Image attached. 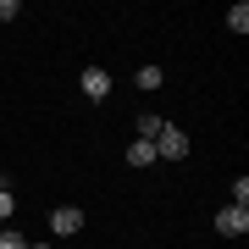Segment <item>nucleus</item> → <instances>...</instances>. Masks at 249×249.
<instances>
[{
  "label": "nucleus",
  "mask_w": 249,
  "mask_h": 249,
  "mask_svg": "<svg viewBox=\"0 0 249 249\" xmlns=\"http://www.w3.org/2000/svg\"><path fill=\"white\" fill-rule=\"evenodd\" d=\"M127 166H155V144L133 139V144H127Z\"/></svg>",
  "instance_id": "5"
},
{
  "label": "nucleus",
  "mask_w": 249,
  "mask_h": 249,
  "mask_svg": "<svg viewBox=\"0 0 249 249\" xmlns=\"http://www.w3.org/2000/svg\"><path fill=\"white\" fill-rule=\"evenodd\" d=\"M227 28H232V34H249V6H244V0L227 11Z\"/></svg>",
  "instance_id": "8"
},
{
  "label": "nucleus",
  "mask_w": 249,
  "mask_h": 249,
  "mask_svg": "<svg viewBox=\"0 0 249 249\" xmlns=\"http://www.w3.org/2000/svg\"><path fill=\"white\" fill-rule=\"evenodd\" d=\"M22 244H28V238H22L17 227H0V249H22Z\"/></svg>",
  "instance_id": "9"
},
{
  "label": "nucleus",
  "mask_w": 249,
  "mask_h": 249,
  "mask_svg": "<svg viewBox=\"0 0 249 249\" xmlns=\"http://www.w3.org/2000/svg\"><path fill=\"white\" fill-rule=\"evenodd\" d=\"M133 83H139L144 94H155L160 83H166V72H160V67H139V78H133Z\"/></svg>",
  "instance_id": "6"
},
{
  "label": "nucleus",
  "mask_w": 249,
  "mask_h": 249,
  "mask_svg": "<svg viewBox=\"0 0 249 249\" xmlns=\"http://www.w3.org/2000/svg\"><path fill=\"white\" fill-rule=\"evenodd\" d=\"M22 17V6H17V0H0V22H17Z\"/></svg>",
  "instance_id": "11"
},
{
  "label": "nucleus",
  "mask_w": 249,
  "mask_h": 249,
  "mask_svg": "<svg viewBox=\"0 0 249 249\" xmlns=\"http://www.w3.org/2000/svg\"><path fill=\"white\" fill-rule=\"evenodd\" d=\"M232 205H238V211H249V178L232 183Z\"/></svg>",
  "instance_id": "10"
},
{
  "label": "nucleus",
  "mask_w": 249,
  "mask_h": 249,
  "mask_svg": "<svg viewBox=\"0 0 249 249\" xmlns=\"http://www.w3.org/2000/svg\"><path fill=\"white\" fill-rule=\"evenodd\" d=\"M11 211H17V194H11V188H0V222H6Z\"/></svg>",
  "instance_id": "12"
},
{
  "label": "nucleus",
  "mask_w": 249,
  "mask_h": 249,
  "mask_svg": "<svg viewBox=\"0 0 249 249\" xmlns=\"http://www.w3.org/2000/svg\"><path fill=\"white\" fill-rule=\"evenodd\" d=\"M83 94H89V100H106L111 94V72L106 67H83Z\"/></svg>",
  "instance_id": "4"
},
{
  "label": "nucleus",
  "mask_w": 249,
  "mask_h": 249,
  "mask_svg": "<svg viewBox=\"0 0 249 249\" xmlns=\"http://www.w3.org/2000/svg\"><path fill=\"white\" fill-rule=\"evenodd\" d=\"M160 127H166V122H160L155 111H144V116H139V139H144V144H155V139H160Z\"/></svg>",
  "instance_id": "7"
},
{
  "label": "nucleus",
  "mask_w": 249,
  "mask_h": 249,
  "mask_svg": "<svg viewBox=\"0 0 249 249\" xmlns=\"http://www.w3.org/2000/svg\"><path fill=\"white\" fill-rule=\"evenodd\" d=\"M188 155V133H183V127H160V139H155V160H183Z\"/></svg>",
  "instance_id": "1"
},
{
  "label": "nucleus",
  "mask_w": 249,
  "mask_h": 249,
  "mask_svg": "<svg viewBox=\"0 0 249 249\" xmlns=\"http://www.w3.org/2000/svg\"><path fill=\"white\" fill-rule=\"evenodd\" d=\"M0 188H6V178H0Z\"/></svg>",
  "instance_id": "14"
},
{
  "label": "nucleus",
  "mask_w": 249,
  "mask_h": 249,
  "mask_svg": "<svg viewBox=\"0 0 249 249\" xmlns=\"http://www.w3.org/2000/svg\"><path fill=\"white\" fill-rule=\"evenodd\" d=\"M50 232H55V238L83 232V211H78V205H55V211H50Z\"/></svg>",
  "instance_id": "2"
},
{
  "label": "nucleus",
  "mask_w": 249,
  "mask_h": 249,
  "mask_svg": "<svg viewBox=\"0 0 249 249\" xmlns=\"http://www.w3.org/2000/svg\"><path fill=\"white\" fill-rule=\"evenodd\" d=\"M22 249H50V244H22Z\"/></svg>",
  "instance_id": "13"
},
{
  "label": "nucleus",
  "mask_w": 249,
  "mask_h": 249,
  "mask_svg": "<svg viewBox=\"0 0 249 249\" xmlns=\"http://www.w3.org/2000/svg\"><path fill=\"white\" fill-rule=\"evenodd\" d=\"M216 232H222V238H244V232H249V211H238V205L216 211Z\"/></svg>",
  "instance_id": "3"
}]
</instances>
